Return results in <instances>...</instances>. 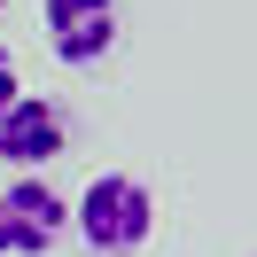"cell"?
<instances>
[{"mask_svg": "<svg viewBox=\"0 0 257 257\" xmlns=\"http://www.w3.org/2000/svg\"><path fill=\"white\" fill-rule=\"evenodd\" d=\"M70 234V203L39 172H16L0 187V257H47Z\"/></svg>", "mask_w": 257, "mask_h": 257, "instance_id": "3957f363", "label": "cell"}, {"mask_svg": "<svg viewBox=\"0 0 257 257\" xmlns=\"http://www.w3.org/2000/svg\"><path fill=\"white\" fill-rule=\"evenodd\" d=\"M39 32L63 70H101L125 39V8L117 0H39Z\"/></svg>", "mask_w": 257, "mask_h": 257, "instance_id": "7a4b0ae2", "label": "cell"}, {"mask_svg": "<svg viewBox=\"0 0 257 257\" xmlns=\"http://www.w3.org/2000/svg\"><path fill=\"white\" fill-rule=\"evenodd\" d=\"M0 8H8V0H0Z\"/></svg>", "mask_w": 257, "mask_h": 257, "instance_id": "8992f818", "label": "cell"}, {"mask_svg": "<svg viewBox=\"0 0 257 257\" xmlns=\"http://www.w3.org/2000/svg\"><path fill=\"white\" fill-rule=\"evenodd\" d=\"M63 148H70V117H63V101H47V94H16L8 109H0V164H8V172H47Z\"/></svg>", "mask_w": 257, "mask_h": 257, "instance_id": "277c9868", "label": "cell"}, {"mask_svg": "<svg viewBox=\"0 0 257 257\" xmlns=\"http://www.w3.org/2000/svg\"><path fill=\"white\" fill-rule=\"evenodd\" d=\"M16 94H24V86H16V55H8V39H0V109H8Z\"/></svg>", "mask_w": 257, "mask_h": 257, "instance_id": "5b68a950", "label": "cell"}, {"mask_svg": "<svg viewBox=\"0 0 257 257\" xmlns=\"http://www.w3.org/2000/svg\"><path fill=\"white\" fill-rule=\"evenodd\" d=\"M70 234L94 257H141L148 234H156V195H148V179H133V172L86 179V195L70 203Z\"/></svg>", "mask_w": 257, "mask_h": 257, "instance_id": "6da1fadb", "label": "cell"}]
</instances>
